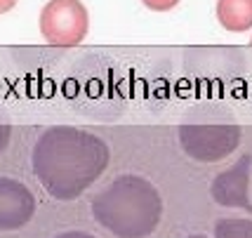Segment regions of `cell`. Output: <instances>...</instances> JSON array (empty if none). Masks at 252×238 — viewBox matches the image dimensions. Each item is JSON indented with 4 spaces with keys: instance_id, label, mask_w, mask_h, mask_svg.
<instances>
[{
    "instance_id": "5",
    "label": "cell",
    "mask_w": 252,
    "mask_h": 238,
    "mask_svg": "<svg viewBox=\"0 0 252 238\" xmlns=\"http://www.w3.org/2000/svg\"><path fill=\"white\" fill-rule=\"evenodd\" d=\"M35 215V196L26 184L0 177V231L24 229Z\"/></svg>"
},
{
    "instance_id": "9",
    "label": "cell",
    "mask_w": 252,
    "mask_h": 238,
    "mask_svg": "<svg viewBox=\"0 0 252 238\" xmlns=\"http://www.w3.org/2000/svg\"><path fill=\"white\" fill-rule=\"evenodd\" d=\"M151 12H170L179 5V0H142Z\"/></svg>"
},
{
    "instance_id": "12",
    "label": "cell",
    "mask_w": 252,
    "mask_h": 238,
    "mask_svg": "<svg viewBox=\"0 0 252 238\" xmlns=\"http://www.w3.org/2000/svg\"><path fill=\"white\" fill-rule=\"evenodd\" d=\"M17 2H19V0H0V14H7L10 10H14Z\"/></svg>"
},
{
    "instance_id": "3",
    "label": "cell",
    "mask_w": 252,
    "mask_h": 238,
    "mask_svg": "<svg viewBox=\"0 0 252 238\" xmlns=\"http://www.w3.org/2000/svg\"><path fill=\"white\" fill-rule=\"evenodd\" d=\"M40 35L47 45L73 47L88 38L90 14L80 0H50L40 10Z\"/></svg>"
},
{
    "instance_id": "13",
    "label": "cell",
    "mask_w": 252,
    "mask_h": 238,
    "mask_svg": "<svg viewBox=\"0 0 252 238\" xmlns=\"http://www.w3.org/2000/svg\"><path fill=\"white\" fill-rule=\"evenodd\" d=\"M189 238H205V236H189Z\"/></svg>"
},
{
    "instance_id": "8",
    "label": "cell",
    "mask_w": 252,
    "mask_h": 238,
    "mask_svg": "<svg viewBox=\"0 0 252 238\" xmlns=\"http://www.w3.org/2000/svg\"><path fill=\"white\" fill-rule=\"evenodd\" d=\"M215 238H252V219H220Z\"/></svg>"
},
{
    "instance_id": "4",
    "label": "cell",
    "mask_w": 252,
    "mask_h": 238,
    "mask_svg": "<svg viewBox=\"0 0 252 238\" xmlns=\"http://www.w3.org/2000/svg\"><path fill=\"white\" fill-rule=\"evenodd\" d=\"M179 139L193 161L217 163L238 146L241 132L229 125H187L179 130Z\"/></svg>"
},
{
    "instance_id": "11",
    "label": "cell",
    "mask_w": 252,
    "mask_h": 238,
    "mask_svg": "<svg viewBox=\"0 0 252 238\" xmlns=\"http://www.w3.org/2000/svg\"><path fill=\"white\" fill-rule=\"evenodd\" d=\"M57 238H97V236L85 234V231H66V234H59Z\"/></svg>"
},
{
    "instance_id": "2",
    "label": "cell",
    "mask_w": 252,
    "mask_h": 238,
    "mask_svg": "<svg viewBox=\"0 0 252 238\" xmlns=\"http://www.w3.org/2000/svg\"><path fill=\"white\" fill-rule=\"evenodd\" d=\"M92 217L116 238H149L163 217V198L149 179L123 174L92 198Z\"/></svg>"
},
{
    "instance_id": "7",
    "label": "cell",
    "mask_w": 252,
    "mask_h": 238,
    "mask_svg": "<svg viewBox=\"0 0 252 238\" xmlns=\"http://www.w3.org/2000/svg\"><path fill=\"white\" fill-rule=\"evenodd\" d=\"M217 22L229 33L252 29V0H217Z\"/></svg>"
},
{
    "instance_id": "10",
    "label": "cell",
    "mask_w": 252,
    "mask_h": 238,
    "mask_svg": "<svg viewBox=\"0 0 252 238\" xmlns=\"http://www.w3.org/2000/svg\"><path fill=\"white\" fill-rule=\"evenodd\" d=\"M10 135H12L10 125H0V153L5 151V146H7V141H10Z\"/></svg>"
},
{
    "instance_id": "6",
    "label": "cell",
    "mask_w": 252,
    "mask_h": 238,
    "mask_svg": "<svg viewBox=\"0 0 252 238\" xmlns=\"http://www.w3.org/2000/svg\"><path fill=\"white\" fill-rule=\"evenodd\" d=\"M250 158L245 156L231 168L229 172H221L215 184H212V196L220 205L226 207H250Z\"/></svg>"
},
{
    "instance_id": "1",
    "label": "cell",
    "mask_w": 252,
    "mask_h": 238,
    "mask_svg": "<svg viewBox=\"0 0 252 238\" xmlns=\"http://www.w3.org/2000/svg\"><path fill=\"white\" fill-rule=\"evenodd\" d=\"M109 146L80 128H50L35 141L31 156L38 184L57 201H76L109 168Z\"/></svg>"
}]
</instances>
